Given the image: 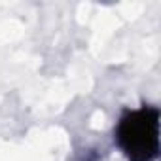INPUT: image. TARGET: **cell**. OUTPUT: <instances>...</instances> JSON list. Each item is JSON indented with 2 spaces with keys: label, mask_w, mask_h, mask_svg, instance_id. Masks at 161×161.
<instances>
[{
  "label": "cell",
  "mask_w": 161,
  "mask_h": 161,
  "mask_svg": "<svg viewBox=\"0 0 161 161\" xmlns=\"http://www.w3.org/2000/svg\"><path fill=\"white\" fill-rule=\"evenodd\" d=\"M116 142L129 161H153L159 152V110L142 106L125 112L116 127Z\"/></svg>",
  "instance_id": "cell-1"
},
{
  "label": "cell",
  "mask_w": 161,
  "mask_h": 161,
  "mask_svg": "<svg viewBox=\"0 0 161 161\" xmlns=\"http://www.w3.org/2000/svg\"><path fill=\"white\" fill-rule=\"evenodd\" d=\"M78 161H99V155H97L95 150H89V152H86L82 157H80Z\"/></svg>",
  "instance_id": "cell-2"
}]
</instances>
